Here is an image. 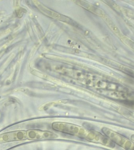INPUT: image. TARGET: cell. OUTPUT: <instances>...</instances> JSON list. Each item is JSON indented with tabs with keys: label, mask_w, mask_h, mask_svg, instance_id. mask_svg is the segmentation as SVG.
Here are the masks:
<instances>
[{
	"label": "cell",
	"mask_w": 134,
	"mask_h": 150,
	"mask_svg": "<svg viewBox=\"0 0 134 150\" xmlns=\"http://www.w3.org/2000/svg\"><path fill=\"white\" fill-rule=\"evenodd\" d=\"M36 4L39 10L40 11L45 15L55 19L59 20L63 22H68V23H72L71 21L70 18H68L64 15H61L56 12L53 11L51 9H49L43 4H40L39 2H36Z\"/></svg>",
	"instance_id": "3957f363"
},
{
	"label": "cell",
	"mask_w": 134,
	"mask_h": 150,
	"mask_svg": "<svg viewBox=\"0 0 134 150\" xmlns=\"http://www.w3.org/2000/svg\"><path fill=\"white\" fill-rule=\"evenodd\" d=\"M102 131L103 134L107 137L119 144L122 145L125 143L126 144L127 143L129 142L123 136L121 135L115 131H112L110 129L104 127L102 129Z\"/></svg>",
	"instance_id": "5b68a950"
},
{
	"label": "cell",
	"mask_w": 134,
	"mask_h": 150,
	"mask_svg": "<svg viewBox=\"0 0 134 150\" xmlns=\"http://www.w3.org/2000/svg\"><path fill=\"white\" fill-rule=\"evenodd\" d=\"M131 138H132V140L134 141V135H133L132 136Z\"/></svg>",
	"instance_id": "52a82bcc"
},
{
	"label": "cell",
	"mask_w": 134,
	"mask_h": 150,
	"mask_svg": "<svg viewBox=\"0 0 134 150\" xmlns=\"http://www.w3.org/2000/svg\"><path fill=\"white\" fill-rule=\"evenodd\" d=\"M52 127L55 131L67 134L78 136L89 139H93V137L94 131H89L84 128L70 123L55 122L52 124Z\"/></svg>",
	"instance_id": "6da1fadb"
},
{
	"label": "cell",
	"mask_w": 134,
	"mask_h": 150,
	"mask_svg": "<svg viewBox=\"0 0 134 150\" xmlns=\"http://www.w3.org/2000/svg\"><path fill=\"white\" fill-rule=\"evenodd\" d=\"M76 4L78 5L82 8H85L89 11L91 12L92 13H95V14H98L99 15H101L102 13H101V11L96 8V7L94 6L93 5L90 4L86 2H85L83 1H75Z\"/></svg>",
	"instance_id": "8992f818"
},
{
	"label": "cell",
	"mask_w": 134,
	"mask_h": 150,
	"mask_svg": "<svg viewBox=\"0 0 134 150\" xmlns=\"http://www.w3.org/2000/svg\"><path fill=\"white\" fill-rule=\"evenodd\" d=\"M27 138L26 131H11L0 134V143L24 140Z\"/></svg>",
	"instance_id": "7a4b0ae2"
},
{
	"label": "cell",
	"mask_w": 134,
	"mask_h": 150,
	"mask_svg": "<svg viewBox=\"0 0 134 150\" xmlns=\"http://www.w3.org/2000/svg\"><path fill=\"white\" fill-rule=\"evenodd\" d=\"M26 134L27 138L31 139H48L57 137L56 134L52 132L38 129L28 130Z\"/></svg>",
	"instance_id": "277c9868"
}]
</instances>
